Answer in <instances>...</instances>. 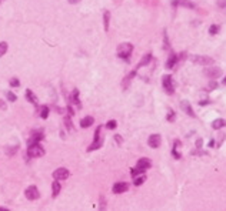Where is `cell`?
<instances>
[{"label": "cell", "instance_id": "cell-1", "mask_svg": "<svg viewBox=\"0 0 226 211\" xmlns=\"http://www.w3.org/2000/svg\"><path fill=\"white\" fill-rule=\"evenodd\" d=\"M132 51H133V46L130 43H122V44L117 47V56L123 60H129Z\"/></svg>", "mask_w": 226, "mask_h": 211}, {"label": "cell", "instance_id": "cell-2", "mask_svg": "<svg viewBox=\"0 0 226 211\" xmlns=\"http://www.w3.org/2000/svg\"><path fill=\"white\" fill-rule=\"evenodd\" d=\"M27 153H29L30 157H42L45 154V149L39 143H32L29 150H27Z\"/></svg>", "mask_w": 226, "mask_h": 211}, {"label": "cell", "instance_id": "cell-3", "mask_svg": "<svg viewBox=\"0 0 226 211\" xmlns=\"http://www.w3.org/2000/svg\"><path fill=\"white\" fill-rule=\"evenodd\" d=\"M189 58L196 64H202V66H208V64H213V58L208 57V56H189Z\"/></svg>", "mask_w": 226, "mask_h": 211}, {"label": "cell", "instance_id": "cell-4", "mask_svg": "<svg viewBox=\"0 0 226 211\" xmlns=\"http://www.w3.org/2000/svg\"><path fill=\"white\" fill-rule=\"evenodd\" d=\"M163 89L166 90V93L169 94H173L175 93V83L172 80V76H165L163 77Z\"/></svg>", "mask_w": 226, "mask_h": 211}, {"label": "cell", "instance_id": "cell-5", "mask_svg": "<svg viewBox=\"0 0 226 211\" xmlns=\"http://www.w3.org/2000/svg\"><path fill=\"white\" fill-rule=\"evenodd\" d=\"M26 197L30 200V201H33V200H37L39 197H40V194H39V191H37V188L34 186H30L27 190H26Z\"/></svg>", "mask_w": 226, "mask_h": 211}, {"label": "cell", "instance_id": "cell-6", "mask_svg": "<svg viewBox=\"0 0 226 211\" xmlns=\"http://www.w3.org/2000/svg\"><path fill=\"white\" fill-rule=\"evenodd\" d=\"M161 141H162V138L159 134H152V136L149 137L148 144H149V147H152V149H157V147L161 145Z\"/></svg>", "mask_w": 226, "mask_h": 211}, {"label": "cell", "instance_id": "cell-7", "mask_svg": "<svg viewBox=\"0 0 226 211\" xmlns=\"http://www.w3.org/2000/svg\"><path fill=\"white\" fill-rule=\"evenodd\" d=\"M129 190V184L128 183H116L112 191L115 193V194H120V193H125V191Z\"/></svg>", "mask_w": 226, "mask_h": 211}, {"label": "cell", "instance_id": "cell-8", "mask_svg": "<svg viewBox=\"0 0 226 211\" xmlns=\"http://www.w3.org/2000/svg\"><path fill=\"white\" fill-rule=\"evenodd\" d=\"M69 175H70V173L66 168H57L53 173L54 180H66V178L69 177Z\"/></svg>", "mask_w": 226, "mask_h": 211}, {"label": "cell", "instance_id": "cell-9", "mask_svg": "<svg viewBox=\"0 0 226 211\" xmlns=\"http://www.w3.org/2000/svg\"><path fill=\"white\" fill-rule=\"evenodd\" d=\"M180 108L186 113V114H188V116L195 117V111H193V108H192V106H190V103L188 101V100H183V101H182V103H180Z\"/></svg>", "mask_w": 226, "mask_h": 211}, {"label": "cell", "instance_id": "cell-10", "mask_svg": "<svg viewBox=\"0 0 226 211\" xmlns=\"http://www.w3.org/2000/svg\"><path fill=\"white\" fill-rule=\"evenodd\" d=\"M136 167H137V168H140L142 171H146L148 168H150V167H152V161H150L149 158H140L139 161H137V164H136Z\"/></svg>", "mask_w": 226, "mask_h": 211}, {"label": "cell", "instance_id": "cell-11", "mask_svg": "<svg viewBox=\"0 0 226 211\" xmlns=\"http://www.w3.org/2000/svg\"><path fill=\"white\" fill-rule=\"evenodd\" d=\"M220 69H218V67H213V69H206L205 70V74L208 76V77H212V79H216V77H219L220 76Z\"/></svg>", "mask_w": 226, "mask_h": 211}, {"label": "cell", "instance_id": "cell-12", "mask_svg": "<svg viewBox=\"0 0 226 211\" xmlns=\"http://www.w3.org/2000/svg\"><path fill=\"white\" fill-rule=\"evenodd\" d=\"M226 126V121L223 120V119H216V120L212 123V128L213 130H220V128H223Z\"/></svg>", "mask_w": 226, "mask_h": 211}, {"label": "cell", "instance_id": "cell-13", "mask_svg": "<svg viewBox=\"0 0 226 211\" xmlns=\"http://www.w3.org/2000/svg\"><path fill=\"white\" fill-rule=\"evenodd\" d=\"M93 121H95V119L90 116H87L85 117V119H82V121H80V126H82L83 128H87V127H90L92 124H93Z\"/></svg>", "mask_w": 226, "mask_h": 211}, {"label": "cell", "instance_id": "cell-14", "mask_svg": "<svg viewBox=\"0 0 226 211\" xmlns=\"http://www.w3.org/2000/svg\"><path fill=\"white\" fill-rule=\"evenodd\" d=\"M150 60H152V54L148 53L145 54L143 57H142V60H140V63L137 64V67H143V66H148L149 63H150Z\"/></svg>", "mask_w": 226, "mask_h": 211}, {"label": "cell", "instance_id": "cell-15", "mask_svg": "<svg viewBox=\"0 0 226 211\" xmlns=\"http://www.w3.org/2000/svg\"><path fill=\"white\" fill-rule=\"evenodd\" d=\"M176 62H177V57L175 54H170V57H169L168 62H166V69H172V67L176 64Z\"/></svg>", "mask_w": 226, "mask_h": 211}, {"label": "cell", "instance_id": "cell-16", "mask_svg": "<svg viewBox=\"0 0 226 211\" xmlns=\"http://www.w3.org/2000/svg\"><path fill=\"white\" fill-rule=\"evenodd\" d=\"M52 188H53V197H57L59 193H60V190H62V186H60V183L56 180V181L52 184Z\"/></svg>", "mask_w": 226, "mask_h": 211}, {"label": "cell", "instance_id": "cell-17", "mask_svg": "<svg viewBox=\"0 0 226 211\" xmlns=\"http://www.w3.org/2000/svg\"><path fill=\"white\" fill-rule=\"evenodd\" d=\"M42 138H43V133H42L40 130H39L37 133H33L32 138H30V144H32V143H37V141L42 140Z\"/></svg>", "mask_w": 226, "mask_h": 211}, {"label": "cell", "instance_id": "cell-18", "mask_svg": "<svg viewBox=\"0 0 226 211\" xmlns=\"http://www.w3.org/2000/svg\"><path fill=\"white\" fill-rule=\"evenodd\" d=\"M26 97H27V100H29L30 103L33 104H36L37 103V99H36V96L32 93V90H26Z\"/></svg>", "mask_w": 226, "mask_h": 211}, {"label": "cell", "instance_id": "cell-19", "mask_svg": "<svg viewBox=\"0 0 226 211\" xmlns=\"http://www.w3.org/2000/svg\"><path fill=\"white\" fill-rule=\"evenodd\" d=\"M109 20H110V13L109 12H105L103 14V23H105V30H109Z\"/></svg>", "mask_w": 226, "mask_h": 211}, {"label": "cell", "instance_id": "cell-20", "mask_svg": "<svg viewBox=\"0 0 226 211\" xmlns=\"http://www.w3.org/2000/svg\"><path fill=\"white\" fill-rule=\"evenodd\" d=\"M145 180H146V177H145L143 174H139V177H137V175L135 177L133 184H135V186H140V184H143V183H145Z\"/></svg>", "mask_w": 226, "mask_h": 211}, {"label": "cell", "instance_id": "cell-21", "mask_svg": "<svg viewBox=\"0 0 226 211\" xmlns=\"http://www.w3.org/2000/svg\"><path fill=\"white\" fill-rule=\"evenodd\" d=\"M72 100H73L74 103H76V106H79V107L82 106V104H80V101H79V91H77V90H73V96H72Z\"/></svg>", "mask_w": 226, "mask_h": 211}, {"label": "cell", "instance_id": "cell-22", "mask_svg": "<svg viewBox=\"0 0 226 211\" xmlns=\"http://www.w3.org/2000/svg\"><path fill=\"white\" fill-rule=\"evenodd\" d=\"M47 116H49V107L43 106V107H42V111H40V117L42 119H47Z\"/></svg>", "mask_w": 226, "mask_h": 211}, {"label": "cell", "instance_id": "cell-23", "mask_svg": "<svg viewBox=\"0 0 226 211\" xmlns=\"http://www.w3.org/2000/svg\"><path fill=\"white\" fill-rule=\"evenodd\" d=\"M100 145H102V141L100 140H95V143H93V144L90 145V147H89V151H92V150H96V149H99V147H100Z\"/></svg>", "mask_w": 226, "mask_h": 211}, {"label": "cell", "instance_id": "cell-24", "mask_svg": "<svg viewBox=\"0 0 226 211\" xmlns=\"http://www.w3.org/2000/svg\"><path fill=\"white\" fill-rule=\"evenodd\" d=\"M209 33L210 34H218L219 33V26L218 24H212L209 29Z\"/></svg>", "mask_w": 226, "mask_h": 211}, {"label": "cell", "instance_id": "cell-25", "mask_svg": "<svg viewBox=\"0 0 226 211\" xmlns=\"http://www.w3.org/2000/svg\"><path fill=\"white\" fill-rule=\"evenodd\" d=\"M65 124H66V127L69 128V131L73 130V124H72V121H70V117H65Z\"/></svg>", "mask_w": 226, "mask_h": 211}, {"label": "cell", "instance_id": "cell-26", "mask_svg": "<svg viewBox=\"0 0 226 211\" xmlns=\"http://www.w3.org/2000/svg\"><path fill=\"white\" fill-rule=\"evenodd\" d=\"M6 51H7V44H6L4 42L0 43V57H2V56H3Z\"/></svg>", "mask_w": 226, "mask_h": 211}, {"label": "cell", "instance_id": "cell-27", "mask_svg": "<svg viewBox=\"0 0 226 211\" xmlns=\"http://www.w3.org/2000/svg\"><path fill=\"white\" fill-rule=\"evenodd\" d=\"M106 126H107V128H110V130H115L116 126H117V124H116V121H115V120H110Z\"/></svg>", "mask_w": 226, "mask_h": 211}, {"label": "cell", "instance_id": "cell-28", "mask_svg": "<svg viewBox=\"0 0 226 211\" xmlns=\"http://www.w3.org/2000/svg\"><path fill=\"white\" fill-rule=\"evenodd\" d=\"M6 96H7V99L10 100V101H16V100H17L16 94H13L12 91H9V93H7V94H6Z\"/></svg>", "mask_w": 226, "mask_h": 211}, {"label": "cell", "instance_id": "cell-29", "mask_svg": "<svg viewBox=\"0 0 226 211\" xmlns=\"http://www.w3.org/2000/svg\"><path fill=\"white\" fill-rule=\"evenodd\" d=\"M208 89H209V90H215V89H218V83H216V81H210Z\"/></svg>", "mask_w": 226, "mask_h": 211}, {"label": "cell", "instance_id": "cell-30", "mask_svg": "<svg viewBox=\"0 0 226 211\" xmlns=\"http://www.w3.org/2000/svg\"><path fill=\"white\" fill-rule=\"evenodd\" d=\"M10 86L19 87V86H20V84H19V80H17V79H12V80H10Z\"/></svg>", "mask_w": 226, "mask_h": 211}, {"label": "cell", "instance_id": "cell-31", "mask_svg": "<svg viewBox=\"0 0 226 211\" xmlns=\"http://www.w3.org/2000/svg\"><path fill=\"white\" fill-rule=\"evenodd\" d=\"M168 120H169V121H173V120H175V114H173L172 110H169V117H168Z\"/></svg>", "mask_w": 226, "mask_h": 211}, {"label": "cell", "instance_id": "cell-32", "mask_svg": "<svg viewBox=\"0 0 226 211\" xmlns=\"http://www.w3.org/2000/svg\"><path fill=\"white\" fill-rule=\"evenodd\" d=\"M115 140H116L117 144H120V143H122V137H120V136H115Z\"/></svg>", "mask_w": 226, "mask_h": 211}, {"label": "cell", "instance_id": "cell-33", "mask_svg": "<svg viewBox=\"0 0 226 211\" xmlns=\"http://www.w3.org/2000/svg\"><path fill=\"white\" fill-rule=\"evenodd\" d=\"M67 2H69L70 4H76V3H79L80 0H67Z\"/></svg>", "mask_w": 226, "mask_h": 211}, {"label": "cell", "instance_id": "cell-34", "mask_svg": "<svg viewBox=\"0 0 226 211\" xmlns=\"http://www.w3.org/2000/svg\"><path fill=\"white\" fill-rule=\"evenodd\" d=\"M0 108H6V104H4V101H2V100H0Z\"/></svg>", "mask_w": 226, "mask_h": 211}, {"label": "cell", "instance_id": "cell-35", "mask_svg": "<svg viewBox=\"0 0 226 211\" xmlns=\"http://www.w3.org/2000/svg\"><path fill=\"white\" fill-rule=\"evenodd\" d=\"M105 204L106 203H105V200H103V197H102V204H100V208H102V210L105 208Z\"/></svg>", "mask_w": 226, "mask_h": 211}, {"label": "cell", "instance_id": "cell-36", "mask_svg": "<svg viewBox=\"0 0 226 211\" xmlns=\"http://www.w3.org/2000/svg\"><path fill=\"white\" fill-rule=\"evenodd\" d=\"M196 145H197V147H202V140H197L196 141Z\"/></svg>", "mask_w": 226, "mask_h": 211}, {"label": "cell", "instance_id": "cell-37", "mask_svg": "<svg viewBox=\"0 0 226 211\" xmlns=\"http://www.w3.org/2000/svg\"><path fill=\"white\" fill-rule=\"evenodd\" d=\"M223 84H226V77H225V79H223Z\"/></svg>", "mask_w": 226, "mask_h": 211}, {"label": "cell", "instance_id": "cell-38", "mask_svg": "<svg viewBox=\"0 0 226 211\" xmlns=\"http://www.w3.org/2000/svg\"><path fill=\"white\" fill-rule=\"evenodd\" d=\"M2 2H3V0H0V3H2Z\"/></svg>", "mask_w": 226, "mask_h": 211}, {"label": "cell", "instance_id": "cell-39", "mask_svg": "<svg viewBox=\"0 0 226 211\" xmlns=\"http://www.w3.org/2000/svg\"><path fill=\"white\" fill-rule=\"evenodd\" d=\"M0 210H2V208H0Z\"/></svg>", "mask_w": 226, "mask_h": 211}]
</instances>
